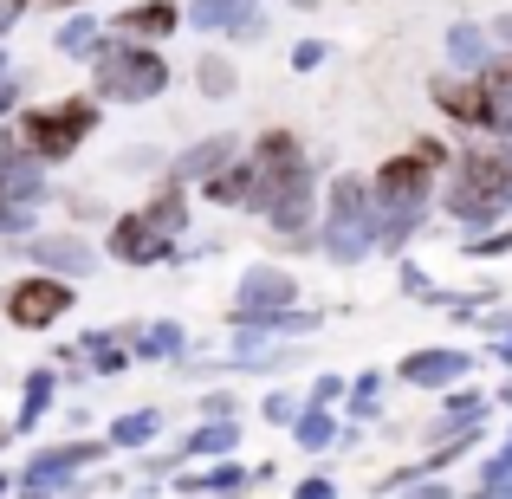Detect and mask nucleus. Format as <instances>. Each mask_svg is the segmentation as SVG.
I'll return each mask as SVG.
<instances>
[{"label": "nucleus", "mask_w": 512, "mask_h": 499, "mask_svg": "<svg viewBox=\"0 0 512 499\" xmlns=\"http://www.w3.org/2000/svg\"><path fill=\"white\" fill-rule=\"evenodd\" d=\"M454 227H493L512 214V137L500 143H474V150L454 156V175H448V195H441Z\"/></svg>", "instance_id": "nucleus-1"}, {"label": "nucleus", "mask_w": 512, "mask_h": 499, "mask_svg": "<svg viewBox=\"0 0 512 499\" xmlns=\"http://www.w3.org/2000/svg\"><path fill=\"white\" fill-rule=\"evenodd\" d=\"M98 98L104 104H150L169 91V65L156 46H143V39H104L98 59Z\"/></svg>", "instance_id": "nucleus-2"}, {"label": "nucleus", "mask_w": 512, "mask_h": 499, "mask_svg": "<svg viewBox=\"0 0 512 499\" xmlns=\"http://www.w3.org/2000/svg\"><path fill=\"white\" fill-rule=\"evenodd\" d=\"M91 130H98V98H59V104H33V111L20 117V143L39 156V163H65V156H78V143H91Z\"/></svg>", "instance_id": "nucleus-3"}, {"label": "nucleus", "mask_w": 512, "mask_h": 499, "mask_svg": "<svg viewBox=\"0 0 512 499\" xmlns=\"http://www.w3.org/2000/svg\"><path fill=\"white\" fill-rule=\"evenodd\" d=\"M72 305H78V292H72L65 273H33V279H20V286L7 292V318L20 331H52Z\"/></svg>", "instance_id": "nucleus-4"}, {"label": "nucleus", "mask_w": 512, "mask_h": 499, "mask_svg": "<svg viewBox=\"0 0 512 499\" xmlns=\"http://www.w3.org/2000/svg\"><path fill=\"white\" fill-rule=\"evenodd\" d=\"M370 195H376V208H428L435 169H428L415 150H402V156H389V163L370 175Z\"/></svg>", "instance_id": "nucleus-5"}, {"label": "nucleus", "mask_w": 512, "mask_h": 499, "mask_svg": "<svg viewBox=\"0 0 512 499\" xmlns=\"http://www.w3.org/2000/svg\"><path fill=\"white\" fill-rule=\"evenodd\" d=\"M98 454H111V441H65V448H46V454H33L26 461V474L13 480L20 493H59L72 474H85Z\"/></svg>", "instance_id": "nucleus-6"}, {"label": "nucleus", "mask_w": 512, "mask_h": 499, "mask_svg": "<svg viewBox=\"0 0 512 499\" xmlns=\"http://www.w3.org/2000/svg\"><path fill=\"white\" fill-rule=\"evenodd\" d=\"M312 214H318V169L305 163V169L273 195L266 221H273V234H286V240H299V247H312Z\"/></svg>", "instance_id": "nucleus-7"}, {"label": "nucleus", "mask_w": 512, "mask_h": 499, "mask_svg": "<svg viewBox=\"0 0 512 499\" xmlns=\"http://www.w3.org/2000/svg\"><path fill=\"white\" fill-rule=\"evenodd\" d=\"M104 253H111L117 266H163L175 253V240L163 227H150L143 214H117L111 221V240H104Z\"/></svg>", "instance_id": "nucleus-8"}, {"label": "nucleus", "mask_w": 512, "mask_h": 499, "mask_svg": "<svg viewBox=\"0 0 512 499\" xmlns=\"http://www.w3.org/2000/svg\"><path fill=\"white\" fill-rule=\"evenodd\" d=\"M331 266H363L376 253V208H357V214H331L325 234H318Z\"/></svg>", "instance_id": "nucleus-9"}, {"label": "nucleus", "mask_w": 512, "mask_h": 499, "mask_svg": "<svg viewBox=\"0 0 512 499\" xmlns=\"http://www.w3.org/2000/svg\"><path fill=\"white\" fill-rule=\"evenodd\" d=\"M20 253L39 266V273H65V279H78V273L98 266V253H91L85 240H72V234H26Z\"/></svg>", "instance_id": "nucleus-10"}, {"label": "nucleus", "mask_w": 512, "mask_h": 499, "mask_svg": "<svg viewBox=\"0 0 512 499\" xmlns=\"http://www.w3.org/2000/svg\"><path fill=\"white\" fill-rule=\"evenodd\" d=\"M467 363H474V350H415V357H402L396 363V376L409 389H448V383H461L467 376Z\"/></svg>", "instance_id": "nucleus-11"}, {"label": "nucleus", "mask_w": 512, "mask_h": 499, "mask_svg": "<svg viewBox=\"0 0 512 499\" xmlns=\"http://www.w3.org/2000/svg\"><path fill=\"white\" fill-rule=\"evenodd\" d=\"M428 98H435L441 117H454V124H467V130H487V91H480V78H448L441 72L435 85H428Z\"/></svg>", "instance_id": "nucleus-12"}, {"label": "nucleus", "mask_w": 512, "mask_h": 499, "mask_svg": "<svg viewBox=\"0 0 512 499\" xmlns=\"http://www.w3.org/2000/svg\"><path fill=\"white\" fill-rule=\"evenodd\" d=\"M273 305H299V279L286 266H247L240 273V312H273Z\"/></svg>", "instance_id": "nucleus-13"}, {"label": "nucleus", "mask_w": 512, "mask_h": 499, "mask_svg": "<svg viewBox=\"0 0 512 499\" xmlns=\"http://www.w3.org/2000/svg\"><path fill=\"white\" fill-rule=\"evenodd\" d=\"M240 156V137L234 130H221V137H201V143H188L182 156H175V182H208L214 169H227Z\"/></svg>", "instance_id": "nucleus-14"}, {"label": "nucleus", "mask_w": 512, "mask_h": 499, "mask_svg": "<svg viewBox=\"0 0 512 499\" xmlns=\"http://www.w3.org/2000/svg\"><path fill=\"white\" fill-rule=\"evenodd\" d=\"M480 91H487V130L512 137V52H493L480 65Z\"/></svg>", "instance_id": "nucleus-15"}, {"label": "nucleus", "mask_w": 512, "mask_h": 499, "mask_svg": "<svg viewBox=\"0 0 512 499\" xmlns=\"http://www.w3.org/2000/svg\"><path fill=\"white\" fill-rule=\"evenodd\" d=\"M487 402L493 396H480V389H467V383L454 389L448 383V409L428 422V441H448V435H461V428H480V422H487Z\"/></svg>", "instance_id": "nucleus-16"}, {"label": "nucleus", "mask_w": 512, "mask_h": 499, "mask_svg": "<svg viewBox=\"0 0 512 499\" xmlns=\"http://www.w3.org/2000/svg\"><path fill=\"white\" fill-rule=\"evenodd\" d=\"M182 26V7L175 0H137V7L117 13V33L124 39H169Z\"/></svg>", "instance_id": "nucleus-17"}, {"label": "nucleus", "mask_w": 512, "mask_h": 499, "mask_svg": "<svg viewBox=\"0 0 512 499\" xmlns=\"http://www.w3.org/2000/svg\"><path fill=\"white\" fill-rule=\"evenodd\" d=\"M240 448V422L234 415H208V422L195 428V435L175 448V461H201V454H234Z\"/></svg>", "instance_id": "nucleus-18"}, {"label": "nucleus", "mask_w": 512, "mask_h": 499, "mask_svg": "<svg viewBox=\"0 0 512 499\" xmlns=\"http://www.w3.org/2000/svg\"><path fill=\"white\" fill-rule=\"evenodd\" d=\"M0 195H13V201H26V208H39V201L52 195V188H46V163H39L33 150H20V156L7 163V175H0Z\"/></svg>", "instance_id": "nucleus-19"}, {"label": "nucleus", "mask_w": 512, "mask_h": 499, "mask_svg": "<svg viewBox=\"0 0 512 499\" xmlns=\"http://www.w3.org/2000/svg\"><path fill=\"white\" fill-rule=\"evenodd\" d=\"M247 13H260V0H188L182 20L195 26V33H234Z\"/></svg>", "instance_id": "nucleus-20"}, {"label": "nucleus", "mask_w": 512, "mask_h": 499, "mask_svg": "<svg viewBox=\"0 0 512 499\" xmlns=\"http://www.w3.org/2000/svg\"><path fill=\"white\" fill-rule=\"evenodd\" d=\"M448 59H454V72H480V65L493 59V33L474 26V20H454L448 26Z\"/></svg>", "instance_id": "nucleus-21"}, {"label": "nucleus", "mask_w": 512, "mask_h": 499, "mask_svg": "<svg viewBox=\"0 0 512 499\" xmlns=\"http://www.w3.org/2000/svg\"><path fill=\"white\" fill-rule=\"evenodd\" d=\"M72 350H78V363H85L91 376H117L130 363V350H124V337H117V331H85Z\"/></svg>", "instance_id": "nucleus-22"}, {"label": "nucleus", "mask_w": 512, "mask_h": 499, "mask_svg": "<svg viewBox=\"0 0 512 499\" xmlns=\"http://www.w3.org/2000/svg\"><path fill=\"white\" fill-rule=\"evenodd\" d=\"M292 435H299V448H305V454L338 448V422H331V409H325V402H305V409L292 415Z\"/></svg>", "instance_id": "nucleus-23"}, {"label": "nucleus", "mask_w": 512, "mask_h": 499, "mask_svg": "<svg viewBox=\"0 0 512 499\" xmlns=\"http://www.w3.org/2000/svg\"><path fill=\"white\" fill-rule=\"evenodd\" d=\"M52 396H59V376H52V370H33V376H26V396H20V415H13V435H26V428L46 422Z\"/></svg>", "instance_id": "nucleus-24"}, {"label": "nucleus", "mask_w": 512, "mask_h": 499, "mask_svg": "<svg viewBox=\"0 0 512 499\" xmlns=\"http://www.w3.org/2000/svg\"><path fill=\"white\" fill-rule=\"evenodd\" d=\"M59 52H65V59H98V52H104L98 13H72V20L59 26Z\"/></svg>", "instance_id": "nucleus-25"}, {"label": "nucleus", "mask_w": 512, "mask_h": 499, "mask_svg": "<svg viewBox=\"0 0 512 499\" xmlns=\"http://www.w3.org/2000/svg\"><path fill=\"white\" fill-rule=\"evenodd\" d=\"M182 344H188V331L175 325V318H156V325H143V331H137V350H130V357H143V363H169Z\"/></svg>", "instance_id": "nucleus-26"}, {"label": "nucleus", "mask_w": 512, "mask_h": 499, "mask_svg": "<svg viewBox=\"0 0 512 499\" xmlns=\"http://www.w3.org/2000/svg\"><path fill=\"white\" fill-rule=\"evenodd\" d=\"M156 435H163V415H156V409H130V415H117V422H111V448H150V441Z\"/></svg>", "instance_id": "nucleus-27"}, {"label": "nucleus", "mask_w": 512, "mask_h": 499, "mask_svg": "<svg viewBox=\"0 0 512 499\" xmlns=\"http://www.w3.org/2000/svg\"><path fill=\"white\" fill-rule=\"evenodd\" d=\"M143 221H150V227H163V234L175 240V234L188 227V195H182V188H156V195L143 201Z\"/></svg>", "instance_id": "nucleus-28"}, {"label": "nucleus", "mask_w": 512, "mask_h": 499, "mask_svg": "<svg viewBox=\"0 0 512 499\" xmlns=\"http://www.w3.org/2000/svg\"><path fill=\"white\" fill-rule=\"evenodd\" d=\"M234 59H221V52H201L195 59V91L201 98H234Z\"/></svg>", "instance_id": "nucleus-29"}, {"label": "nucleus", "mask_w": 512, "mask_h": 499, "mask_svg": "<svg viewBox=\"0 0 512 499\" xmlns=\"http://www.w3.org/2000/svg\"><path fill=\"white\" fill-rule=\"evenodd\" d=\"M175 487H182V493H234V487H247V467L221 461V467H208V474H182Z\"/></svg>", "instance_id": "nucleus-30"}, {"label": "nucleus", "mask_w": 512, "mask_h": 499, "mask_svg": "<svg viewBox=\"0 0 512 499\" xmlns=\"http://www.w3.org/2000/svg\"><path fill=\"white\" fill-rule=\"evenodd\" d=\"M461 253H474V260H506V253H512V227L506 221H493V227H480V234L474 240H467V247Z\"/></svg>", "instance_id": "nucleus-31"}, {"label": "nucleus", "mask_w": 512, "mask_h": 499, "mask_svg": "<svg viewBox=\"0 0 512 499\" xmlns=\"http://www.w3.org/2000/svg\"><path fill=\"white\" fill-rule=\"evenodd\" d=\"M344 389H350V415L370 422V415H376V389H383V370H363L357 383H344Z\"/></svg>", "instance_id": "nucleus-32"}, {"label": "nucleus", "mask_w": 512, "mask_h": 499, "mask_svg": "<svg viewBox=\"0 0 512 499\" xmlns=\"http://www.w3.org/2000/svg\"><path fill=\"white\" fill-rule=\"evenodd\" d=\"M506 480H512V435H506V448L480 467V493H506Z\"/></svg>", "instance_id": "nucleus-33"}, {"label": "nucleus", "mask_w": 512, "mask_h": 499, "mask_svg": "<svg viewBox=\"0 0 512 499\" xmlns=\"http://www.w3.org/2000/svg\"><path fill=\"white\" fill-rule=\"evenodd\" d=\"M402 292H415V299H422V305H448V292H435V286H428V273H422V266H409V260H402Z\"/></svg>", "instance_id": "nucleus-34"}, {"label": "nucleus", "mask_w": 512, "mask_h": 499, "mask_svg": "<svg viewBox=\"0 0 512 499\" xmlns=\"http://www.w3.org/2000/svg\"><path fill=\"white\" fill-rule=\"evenodd\" d=\"M0 234H33V208L13 195H0Z\"/></svg>", "instance_id": "nucleus-35"}, {"label": "nucleus", "mask_w": 512, "mask_h": 499, "mask_svg": "<svg viewBox=\"0 0 512 499\" xmlns=\"http://www.w3.org/2000/svg\"><path fill=\"white\" fill-rule=\"evenodd\" d=\"M299 409H305V402L286 396V389H273V396L260 402V415H266V422H279V428H292V415H299Z\"/></svg>", "instance_id": "nucleus-36"}, {"label": "nucleus", "mask_w": 512, "mask_h": 499, "mask_svg": "<svg viewBox=\"0 0 512 499\" xmlns=\"http://www.w3.org/2000/svg\"><path fill=\"white\" fill-rule=\"evenodd\" d=\"M325 39H299V46H292V72H318V65H325Z\"/></svg>", "instance_id": "nucleus-37"}, {"label": "nucleus", "mask_w": 512, "mask_h": 499, "mask_svg": "<svg viewBox=\"0 0 512 499\" xmlns=\"http://www.w3.org/2000/svg\"><path fill=\"white\" fill-rule=\"evenodd\" d=\"M409 150H415V156H422V163H428V169H454V150H448V143H435V137H415V143H409Z\"/></svg>", "instance_id": "nucleus-38"}, {"label": "nucleus", "mask_w": 512, "mask_h": 499, "mask_svg": "<svg viewBox=\"0 0 512 499\" xmlns=\"http://www.w3.org/2000/svg\"><path fill=\"white\" fill-rule=\"evenodd\" d=\"M338 396H344V376H318V383H312V402H325V409H331Z\"/></svg>", "instance_id": "nucleus-39"}, {"label": "nucleus", "mask_w": 512, "mask_h": 499, "mask_svg": "<svg viewBox=\"0 0 512 499\" xmlns=\"http://www.w3.org/2000/svg\"><path fill=\"white\" fill-rule=\"evenodd\" d=\"M487 357L500 363V370H512V331H500V337H493V344H487Z\"/></svg>", "instance_id": "nucleus-40"}, {"label": "nucleus", "mask_w": 512, "mask_h": 499, "mask_svg": "<svg viewBox=\"0 0 512 499\" xmlns=\"http://www.w3.org/2000/svg\"><path fill=\"white\" fill-rule=\"evenodd\" d=\"M299 493H305V499H331V493H338V487H331L325 474H312V480H299Z\"/></svg>", "instance_id": "nucleus-41"}, {"label": "nucleus", "mask_w": 512, "mask_h": 499, "mask_svg": "<svg viewBox=\"0 0 512 499\" xmlns=\"http://www.w3.org/2000/svg\"><path fill=\"white\" fill-rule=\"evenodd\" d=\"M20 150H26V143L13 137V130H0V175H7V163H13V156H20Z\"/></svg>", "instance_id": "nucleus-42"}, {"label": "nucleus", "mask_w": 512, "mask_h": 499, "mask_svg": "<svg viewBox=\"0 0 512 499\" xmlns=\"http://www.w3.org/2000/svg\"><path fill=\"white\" fill-rule=\"evenodd\" d=\"M201 415H234V396H201Z\"/></svg>", "instance_id": "nucleus-43"}, {"label": "nucleus", "mask_w": 512, "mask_h": 499, "mask_svg": "<svg viewBox=\"0 0 512 499\" xmlns=\"http://www.w3.org/2000/svg\"><path fill=\"white\" fill-rule=\"evenodd\" d=\"M493 39H506V46H512V13H500V20H493Z\"/></svg>", "instance_id": "nucleus-44"}, {"label": "nucleus", "mask_w": 512, "mask_h": 499, "mask_svg": "<svg viewBox=\"0 0 512 499\" xmlns=\"http://www.w3.org/2000/svg\"><path fill=\"white\" fill-rule=\"evenodd\" d=\"M39 7H85V0H39Z\"/></svg>", "instance_id": "nucleus-45"}, {"label": "nucleus", "mask_w": 512, "mask_h": 499, "mask_svg": "<svg viewBox=\"0 0 512 499\" xmlns=\"http://www.w3.org/2000/svg\"><path fill=\"white\" fill-rule=\"evenodd\" d=\"M7 441H13V422H0V448H7Z\"/></svg>", "instance_id": "nucleus-46"}, {"label": "nucleus", "mask_w": 512, "mask_h": 499, "mask_svg": "<svg viewBox=\"0 0 512 499\" xmlns=\"http://www.w3.org/2000/svg\"><path fill=\"white\" fill-rule=\"evenodd\" d=\"M493 402H506V409H512V383H506V389H500V396H493Z\"/></svg>", "instance_id": "nucleus-47"}, {"label": "nucleus", "mask_w": 512, "mask_h": 499, "mask_svg": "<svg viewBox=\"0 0 512 499\" xmlns=\"http://www.w3.org/2000/svg\"><path fill=\"white\" fill-rule=\"evenodd\" d=\"M292 7H299V13H312V7H318V0H292Z\"/></svg>", "instance_id": "nucleus-48"}, {"label": "nucleus", "mask_w": 512, "mask_h": 499, "mask_svg": "<svg viewBox=\"0 0 512 499\" xmlns=\"http://www.w3.org/2000/svg\"><path fill=\"white\" fill-rule=\"evenodd\" d=\"M7 487H13V480H7V474H0V493H7Z\"/></svg>", "instance_id": "nucleus-49"}]
</instances>
